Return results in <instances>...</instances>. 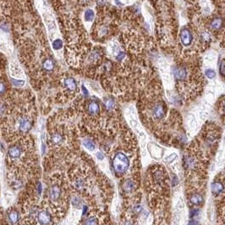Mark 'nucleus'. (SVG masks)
<instances>
[{
    "mask_svg": "<svg viewBox=\"0 0 225 225\" xmlns=\"http://www.w3.org/2000/svg\"><path fill=\"white\" fill-rule=\"evenodd\" d=\"M32 126V121L26 117H22L19 120V130L21 132H28Z\"/></svg>",
    "mask_w": 225,
    "mask_h": 225,
    "instance_id": "6",
    "label": "nucleus"
},
{
    "mask_svg": "<svg viewBox=\"0 0 225 225\" xmlns=\"http://www.w3.org/2000/svg\"><path fill=\"white\" fill-rule=\"evenodd\" d=\"M43 67L44 68L45 70L47 71H52L54 68V63L51 59H45L43 64Z\"/></svg>",
    "mask_w": 225,
    "mask_h": 225,
    "instance_id": "14",
    "label": "nucleus"
},
{
    "mask_svg": "<svg viewBox=\"0 0 225 225\" xmlns=\"http://www.w3.org/2000/svg\"><path fill=\"white\" fill-rule=\"evenodd\" d=\"M63 141H64V137L61 136L60 134H59V133H56V134H54L51 137V142H52V144L59 145V144H62Z\"/></svg>",
    "mask_w": 225,
    "mask_h": 225,
    "instance_id": "16",
    "label": "nucleus"
},
{
    "mask_svg": "<svg viewBox=\"0 0 225 225\" xmlns=\"http://www.w3.org/2000/svg\"><path fill=\"white\" fill-rule=\"evenodd\" d=\"M178 182H179V180H178L177 177H176V176H174V177L173 178V182H172V184H173V186H175L176 185L178 184Z\"/></svg>",
    "mask_w": 225,
    "mask_h": 225,
    "instance_id": "32",
    "label": "nucleus"
},
{
    "mask_svg": "<svg viewBox=\"0 0 225 225\" xmlns=\"http://www.w3.org/2000/svg\"><path fill=\"white\" fill-rule=\"evenodd\" d=\"M224 111H225V103H224Z\"/></svg>",
    "mask_w": 225,
    "mask_h": 225,
    "instance_id": "35",
    "label": "nucleus"
},
{
    "mask_svg": "<svg viewBox=\"0 0 225 225\" xmlns=\"http://www.w3.org/2000/svg\"><path fill=\"white\" fill-rule=\"evenodd\" d=\"M220 73L222 75H225V61H222L220 64Z\"/></svg>",
    "mask_w": 225,
    "mask_h": 225,
    "instance_id": "27",
    "label": "nucleus"
},
{
    "mask_svg": "<svg viewBox=\"0 0 225 225\" xmlns=\"http://www.w3.org/2000/svg\"><path fill=\"white\" fill-rule=\"evenodd\" d=\"M48 198L52 202H57L61 198L62 196V189L61 187L55 184V185H51L48 189Z\"/></svg>",
    "mask_w": 225,
    "mask_h": 225,
    "instance_id": "2",
    "label": "nucleus"
},
{
    "mask_svg": "<svg viewBox=\"0 0 225 225\" xmlns=\"http://www.w3.org/2000/svg\"><path fill=\"white\" fill-rule=\"evenodd\" d=\"M83 144H84V146H85L88 150H90V151H93L94 149L96 148L95 143H94L92 140H90V139H85L84 141H83Z\"/></svg>",
    "mask_w": 225,
    "mask_h": 225,
    "instance_id": "18",
    "label": "nucleus"
},
{
    "mask_svg": "<svg viewBox=\"0 0 225 225\" xmlns=\"http://www.w3.org/2000/svg\"><path fill=\"white\" fill-rule=\"evenodd\" d=\"M125 54L124 52H119L117 54V55H116V59L119 61H121L125 59Z\"/></svg>",
    "mask_w": 225,
    "mask_h": 225,
    "instance_id": "26",
    "label": "nucleus"
},
{
    "mask_svg": "<svg viewBox=\"0 0 225 225\" xmlns=\"http://www.w3.org/2000/svg\"><path fill=\"white\" fill-rule=\"evenodd\" d=\"M81 91H82V92L83 94L86 97V96H88V91H87V89L84 86H82V87H81Z\"/></svg>",
    "mask_w": 225,
    "mask_h": 225,
    "instance_id": "31",
    "label": "nucleus"
},
{
    "mask_svg": "<svg viewBox=\"0 0 225 225\" xmlns=\"http://www.w3.org/2000/svg\"><path fill=\"white\" fill-rule=\"evenodd\" d=\"M124 225H132V224L130 222H125V223L124 224Z\"/></svg>",
    "mask_w": 225,
    "mask_h": 225,
    "instance_id": "34",
    "label": "nucleus"
},
{
    "mask_svg": "<svg viewBox=\"0 0 225 225\" xmlns=\"http://www.w3.org/2000/svg\"><path fill=\"white\" fill-rule=\"evenodd\" d=\"M12 83H13L14 86H18V87L23 86L25 85V81H24L23 80H16V79H14V80H12Z\"/></svg>",
    "mask_w": 225,
    "mask_h": 225,
    "instance_id": "23",
    "label": "nucleus"
},
{
    "mask_svg": "<svg viewBox=\"0 0 225 225\" xmlns=\"http://www.w3.org/2000/svg\"><path fill=\"white\" fill-rule=\"evenodd\" d=\"M84 225H99L98 224V221L96 218L94 217H92V218H89L87 219L86 220Z\"/></svg>",
    "mask_w": 225,
    "mask_h": 225,
    "instance_id": "22",
    "label": "nucleus"
},
{
    "mask_svg": "<svg viewBox=\"0 0 225 225\" xmlns=\"http://www.w3.org/2000/svg\"><path fill=\"white\" fill-rule=\"evenodd\" d=\"M124 190L126 191V192H130V191H131L132 190H133V187H134V183L131 181V180H128L126 181L125 182V184H124Z\"/></svg>",
    "mask_w": 225,
    "mask_h": 225,
    "instance_id": "21",
    "label": "nucleus"
},
{
    "mask_svg": "<svg viewBox=\"0 0 225 225\" xmlns=\"http://www.w3.org/2000/svg\"><path fill=\"white\" fill-rule=\"evenodd\" d=\"M130 165V161L126 157L122 152H118L115 154L114 159H113V167L116 173L123 174L128 169Z\"/></svg>",
    "mask_w": 225,
    "mask_h": 225,
    "instance_id": "1",
    "label": "nucleus"
},
{
    "mask_svg": "<svg viewBox=\"0 0 225 225\" xmlns=\"http://www.w3.org/2000/svg\"><path fill=\"white\" fill-rule=\"evenodd\" d=\"M64 86L70 92H74V91L76 90L77 83L75 81V80L71 78V77H68L67 79H65L64 81Z\"/></svg>",
    "mask_w": 225,
    "mask_h": 225,
    "instance_id": "9",
    "label": "nucleus"
},
{
    "mask_svg": "<svg viewBox=\"0 0 225 225\" xmlns=\"http://www.w3.org/2000/svg\"><path fill=\"white\" fill-rule=\"evenodd\" d=\"M52 47L54 50H60L63 48V41L61 39H55L52 43Z\"/></svg>",
    "mask_w": 225,
    "mask_h": 225,
    "instance_id": "19",
    "label": "nucleus"
},
{
    "mask_svg": "<svg viewBox=\"0 0 225 225\" xmlns=\"http://www.w3.org/2000/svg\"><path fill=\"white\" fill-rule=\"evenodd\" d=\"M180 40L184 46H189L192 42V35L187 28H184L180 32Z\"/></svg>",
    "mask_w": 225,
    "mask_h": 225,
    "instance_id": "5",
    "label": "nucleus"
},
{
    "mask_svg": "<svg viewBox=\"0 0 225 225\" xmlns=\"http://www.w3.org/2000/svg\"><path fill=\"white\" fill-rule=\"evenodd\" d=\"M174 75L177 81H184L187 76V71L184 68H176L174 71Z\"/></svg>",
    "mask_w": 225,
    "mask_h": 225,
    "instance_id": "8",
    "label": "nucleus"
},
{
    "mask_svg": "<svg viewBox=\"0 0 225 225\" xmlns=\"http://www.w3.org/2000/svg\"><path fill=\"white\" fill-rule=\"evenodd\" d=\"M205 75L208 77L209 79H213V78H214L215 75H216V73H215L214 70L209 69V70H207L205 71Z\"/></svg>",
    "mask_w": 225,
    "mask_h": 225,
    "instance_id": "25",
    "label": "nucleus"
},
{
    "mask_svg": "<svg viewBox=\"0 0 225 225\" xmlns=\"http://www.w3.org/2000/svg\"><path fill=\"white\" fill-rule=\"evenodd\" d=\"M94 17H95V13L92 9H87L84 13V20L86 21L91 22L93 21Z\"/></svg>",
    "mask_w": 225,
    "mask_h": 225,
    "instance_id": "15",
    "label": "nucleus"
},
{
    "mask_svg": "<svg viewBox=\"0 0 225 225\" xmlns=\"http://www.w3.org/2000/svg\"><path fill=\"white\" fill-rule=\"evenodd\" d=\"M5 112V107L4 105L0 104V116H2Z\"/></svg>",
    "mask_w": 225,
    "mask_h": 225,
    "instance_id": "30",
    "label": "nucleus"
},
{
    "mask_svg": "<svg viewBox=\"0 0 225 225\" xmlns=\"http://www.w3.org/2000/svg\"><path fill=\"white\" fill-rule=\"evenodd\" d=\"M224 189V185L219 181H214L212 185H211V191H212V193L214 194V195H218L220 193L222 192Z\"/></svg>",
    "mask_w": 225,
    "mask_h": 225,
    "instance_id": "12",
    "label": "nucleus"
},
{
    "mask_svg": "<svg viewBox=\"0 0 225 225\" xmlns=\"http://www.w3.org/2000/svg\"><path fill=\"white\" fill-rule=\"evenodd\" d=\"M37 220L40 225H49L52 222V217L48 212L41 211L37 214Z\"/></svg>",
    "mask_w": 225,
    "mask_h": 225,
    "instance_id": "4",
    "label": "nucleus"
},
{
    "mask_svg": "<svg viewBox=\"0 0 225 225\" xmlns=\"http://www.w3.org/2000/svg\"><path fill=\"white\" fill-rule=\"evenodd\" d=\"M23 154V148L21 146L19 145H13L8 150V156L9 158L13 159L20 158Z\"/></svg>",
    "mask_w": 225,
    "mask_h": 225,
    "instance_id": "3",
    "label": "nucleus"
},
{
    "mask_svg": "<svg viewBox=\"0 0 225 225\" xmlns=\"http://www.w3.org/2000/svg\"><path fill=\"white\" fill-rule=\"evenodd\" d=\"M190 201L191 202L195 205V206H199L201 204H202L203 202V197L202 195L198 194V193H195V194H192L191 196V198H190Z\"/></svg>",
    "mask_w": 225,
    "mask_h": 225,
    "instance_id": "13",
    "label": "nucleus"
},
{
    "mask_svg": "<svg viewBox=\"0 0 225 225\" xmlns=\"http://www.w3.org/2000/svg\"><path fill=\"white\" fill-rule=\"evenodd\" d=\"M97 157L98 159H103V155L101 153V152H97Z\"/></svg>",
    "mask_w": 225,
    "mask_h": 225,
    "instance_id": "33",
    "label": "nucleus"
},
{
    "mask_svg": "<svg viewBox=\"0 0 225 225\" xmlns=\"http://www.w3.org/2000/svg\"><path fill=\"white\" fill-rule=\"evenodd\" d=\"M73 204L75 206V207H78L79 205H81V200L79 198L75 197L73 199Z\"/></svg>",
    "mask_w": 225,
    "mask_h": 225,
    "instance_id": "28",
    "label": "nucleus"
},
{
    "mask_svg": "<svg viewBox=\"0 0 225 225\" xmlns=\"http://www.w3.org/2000/svg\"><path fill=\"white\" fill-rule=\"evenodd\" d=\"M176 158H177V154L175 153H173L169 155V156H168L167 158H165V162L166 163H171L174 160L176 159Z\"/></svg>",
    "mask_w": 225,
    "mask_h": 225,
    "instance_id": "24",
    "label": "nucleus"
},
{
    "mask_svg": "<svg viewBox=\"0 0 225 225\" xmlns=\"http://www.w3.org/2000/svg\"><path fill=\"white\" fill-rule=\"evenodd\" d=\"M223 26V20L221 18H216L211 23V27L214 30H218Z\"/></svg>",
    "mask_w": 225,
    "mask_h": 225,
    "instance_id": "17",
    "label": "nucleus"
},
{
    "mask_svg": "<svg viewBox=\"0 0 225 225\" xmlns=\"http://www.w3.org/2000/svg\"><path fill=\"white\" fill-rule=\"evenodd\" d=\"M104 104H105V107H106V108L110 111V110H112L114 108V106H115V103H114V99L107 98V99H105Z\"/></svg>",
    "mask_w": 225,
    "mask_h": 225,
    "instance_id": "20",
    "label": "nucleus"
},
{
    "mask_svg": "<svg viewBox=\"0 0 225 225\" xmlns=\"http://www.w3.org/2000/svg\"><path fill=\"white\" fill-rule=\"evenodd\" d=\"M7 218L10 224H15L19 221V213L15 210H11L7 213Z\"/></svg>",
    "mask_w": 225,
    "mask_h": 225,
    "instance_id": "10",
    "label": "nucleus"
},
{
    "mask_svg": "<svg viewBox=\"0 0 225 225\" xmlns=\"http://www.w3.org/2000/svg\"><path fill=\"white\" fill-rule=\"evenodd\" d=\"M4 92H5V86L4 83L0 82V95H2Z\"/></svg>",
    "mask_w": 225,
    "mask_h": 225,
    "instance_id": "29",
    "label": "nucleus"
},
{
    "mask_svg": "<svg viewBox=\"0 0 225 225\" xmlns=\"http://www.w3.org/2000/svg\"><path fill=\"white\" fill-rule=\"evenodd\" d=\"M99 112H100V107H99V104L97 102L92 101L88 104V113L90 114L97 115V114H98Z\"/></svg>",
    "mask_w": 225,
    "mask_h": 225,
    "instance_id": "11",
    "label": "nucleus"
},
{
    "mask_svg": "<svg viewBox=\"0 0 225 225\" xmlns=\"http://www.w3.org/2000/svg\"><path fill=\"white\" fill-rule=\"evenodd\" d=\"M152 114L155 119H162L165 115V109L163 104H157L153 108Z\"/></svg>",
    "mask_w": 225,
    "mask_h": 225,
    "instance_id": "7",
    "label": "nucleus"
}]
</instances>
